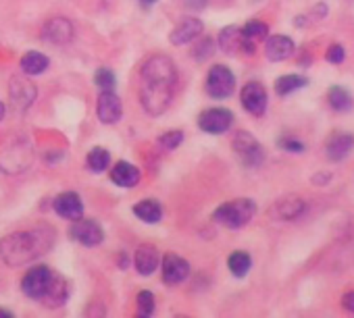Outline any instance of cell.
<instances>
[{"instance_id":"obj_1","label":"cell","mask_w":354,"mask_h":318,"mask_svg":"<svg viewBox=\"0 0 354 318\" xmlns=\"http://www.w3.org/2000/svg\"><path fill=\"white\" fill-rule=\"evenodd\" d=\"M140 79H142V88H140L142 108L152 117L162 115L169 108L177 86L175 63L165 54H154L142 65Z\"/></svg>"},{"instance_id":"obj_2","label":"cell","mask_w":354,"mask_h":318,"mask_svg":"<svg viewBox=\"0 0 354 318\" xmlns=\"http://www.w3.org/2000/svg\"><path fill=\"white\" fill-rule=\"evenodd\" d=\"M53 244V235L44 229L36 231H19L13 235H7L0 241V258L9 266H21L30 260L42 256L48 246Z\"/></svg>"},{"instance_id":"obj_3","label":"cell","mask_w":354,"mask_h":318,"mask_svg":"<svg viewBox=\"0 0 354 318\" xmlns=\"http://www.w3.org/2000/svg\"><path fill=\"white\" fill-rule=\"evenodd\" d=\"M257 212V204L248 198H238V200H232V202H225L221 204L215 212H213V219L227 227V229H242L246 227L252 217Z\"/></svg>"},{"instance_id":"obj_4","label":"cell","mask_w":354,"mask_h":318,"mask_svg":"<svg viewBox=\"0 0 354 318\" xmlns=\"http://www.w3.org/2000/svg\"><path fill=\"white\" fill-rule=\"evenodd\" d=\"M55 279L57 277L48 266H34L32 270L26 272V277L21 281V289L32 299H46L53 289Z\"/></svg>"},{"instance_id":"obj_5","label":"cell","mask_w":354,"mask_h":318,"mask_svg":"<svg viewBox=\"0 0 354 318\" xmlns=\"http://www.w3.org/2000/svg\"><path fill=\"white\" fill-rule=\"evenodd\" d=\"M232 148H234V152L238 154V158L246 167L254 169V167H261L265 163V150H263V146L248 131H238L234 141H232Z\"/></svg>"},{"instance_id":"obj_6","label":"cell","mask_w":354,"mask_h":318,"mask_svg":"<svg viewBox=\"0 0 354 318\" xmlns=\"http://www.w3.org/2000/svg\"><path fill=\"white\" fill-rule=\"evenodd\" d=\"M205 86H207V94L211 98L223 100V98H230L234 94L236 77H234V73L225 65H215V67H211Z\"/></svg>"},{"instance_id":"obj_7","label":"cell","mask_w":354,"mask_h":318,"mask_svg":"<svg viewBox=\"0 0 354 318\" xmlns=\"http://www.w3.org/2000/svg\"><path fill=\"white\" fill-rule=\"evenodd\" d=\"M69 233H71V237H73L77 244H82V246H86V248H94V246L102 244V239H104L102 227H100L96 221L82 219V217L73 221Z\"/></svg>"},{"instance_id":"obj_8","label":"cell","mask_w":354,"mask_h":318,"mask_svg":"<svg viewBox=\"0 0 354 318\" xmlns=\"http://www.w3.org/2000/svg\"><path fill=\"white\" fill-rule=\"evenodd\" d=\"M234 125V115L227 108H209L198 117V127L207 133L221 135Z\"/></svg>"},{"instance_id":"obj_9","label":"cell","mask_w":354,"mask_h":318,"mask_svg":"<svg viewBox=\"0 0 354 318\" xmlns=\"http://www.w3.org/2000/svg\"><path fill=\"white\" fill-rule=\"evenodd\" d=\"M240 100H242V106L246 108V112H250L252 117H263L267 110V102H269L267 92L259 81H248L242 88Z\"/></svg>"},{"instance_id":"obj_10","label":"cell","mask_w":354,"mask_h":318,"mask_svg":"<svg viewBox=\"0 0 354 318\" xmlns=\"http://www.w3.org/2000/svg\"><path fill=\"white\" fill-rule=\"evenodd\" d=\"M160 268H162V281L167 285H180L188 279L190 275V264L188 260H184L182 256H177L173 252L165 254L162 262H160Z\"/></svg>"},{"instance_id":"obj_11","label":"cell","mask_w":354,"mask_h":318,"mask_svg":"<svg viewBox=\"0 0 354 318\" xmlns=\"http://www.w3.org/2000/svg\"><path fill=\"white\" fill-rule=\"evenodd\" d=\"M96 115L100 119V123L104 125H115L119 123L121 115H123V106L117 94H113V90L100 92L98 102H96Z\"/></svg>"},{"instance_id":"obj_12","label":"cell","mask_w":354,"mask_h":318,"mask_svg":"<svg viewBox=\"0 0 354 318\" xmlns=\"http://www.w3.org/2000/svg\"><path fill=\"white\" fill-rule=\"evenodd\" d=\"M203 30H205V26H203L201 19H196V17H184L180 23L173 28L169 40H171L173 46H184V44H190V42L198 40L201 34H203Z\"/></svg>"},{"instance_id":"obj_13","label":"cell","mask_w":354,"mask_h":318,"mask_svg":"<svg viewBox=\"0 0 354 318\" xmlns=\"http://www.w3.org/2000/svg\"><path fill=\"white\" fill-rule=\"evenodd\" d=\"M296 46L294 42L283 36V34H277V36H267L265 40V54L271 63H281V61H288L292 54H294Z\"/></svg>"},{"instance_id":"obj_14","label":"cell","mask_w":354,"mask_h":318,"mask_svg":"<svg viewBox=\"0 0 354 318\" xmlns=\"http://www.w3.org/2000/svg\"><path fill=\"white\" fill-rule=\"evenodd\" d=\"M352 148H354V135H352V133L339 131V133H333V135L327 139V143H325V154H327L329 161L337 163V161H344V158L352 152Z\"/></svg>"},{"instance_id":"obj_15","label":"cell","mask_w":354,"mask_h":318,"mask_svg":"<svg viewBox=\"0 0 354 318\" xmlns=\"http://www.w3.org/2000/svg\"><path fill=\"white\" fill-rule=\"evenodd\" d=\"M42 38L46 42H53V44H67L73 38V26L63 17L50 19L42 28Z\"/></svg>"},{"instance_id":"obj_16","label":"cell","mask_w":354,"mask_h":318,"mask_svg":"<svg viewBox=\"0 0 354 318\" xmlns=\"http://www.w3.org/2000/svg\"><path fill=\"white\" fill-rule=\"evenodd\" d=\"M133 264H136V270L142 275V277H150L158 264H160V256H158V250L150 244H142L136 254H133Z\"/></svg>"},{"instance_id":"obj_17","label":"cell","mask_w":354,"mask_h":318,"mask_svg":"<svg viewBox=\"0 0 354 318\" xmlns=\"http://www.w3.org/2000/svg\"><path fill=\"white\" fill-rule=\"evenodd\" d=\"M53 206H55L57 215L67 219V221H75V219H80L84 215V204H82V200H80V196L75 192H65V194L57 196Z\"/></svg>"},{"instance_id":"obj_18","label":"cell","mask_w":354,"mask_h":318,"mask_svg":"<svg viewBox=\"0 0 354 318\" xmlns=\"http://www.w3.org/2000/svg\"><path fill=\"white\" fill-rule=\"evenodd\" d=\"M34 100H36V88L24 77H15L11 81V102H13L15 110L17 108L26 110L30 104H34Z\"/></svg>"},{"instance_id":"obj_19","label":"cell","mask_w":354,"mask_h":318,"mask_svg":"<svg viewBox=\"0 0 354 318\" xmlns=\"http://www.w3.org/2000/svg\"><path fill=\"white\" fill-rule=\"evenodd\" d=\"M302 212H304V202L298 196H286L271 208V215L279 221H296Z\"/></svg>"},{"instance_id":"obj_20","label":"cell","mask_w":354,"mask_h":318,"mask_svg":"<svg viewBox=\"0 0 354 318\" xmlns=\"http://www.w3.org/2000/svg\"><path fill=\"white\" fill-rule=\"evenodd\" d=\"M111 181L117 183V186L123 188V190H129V188L138 186V181H140V169H138L136 165H131V163L121 161V163H117V165L113 167V171H111Z\"/></svg>"},{"instance_id":"obj_21","label":"cell","mask_w":354,"mask_h":318,"mask_svg":"<svg viewBox=\"0 0 354 318\" xmlns=\"http://www.w3.org/2000/svg\"><path fill=\"white\" fill-rule=\"evenodd\" d=\"M219 48L225 52V54H240L244 52V34H242V28H225L221 34H219Z\"/></svg>"},{"instance_id":"obj_22","label":"cell","mask_w":354,"mask_h":318,"mask_svg":"<svg viewBox=\"0 0 354 318\" xmlns=\"http://www.w3.org/2000/svg\"><path fill=\"white\" fill-rule=\"evenodd\" d=\"M242 34H244V54H254L257 44L267 40L269 28L263 21H250L242 28Z\"/></svg>"},{"instance_id":"obj_23","label":"cell","mask_w":354,"mask_h":318,"mask_svg":"<svg viewBox=\"0 0 354 318\" xmlns=\"http://www.w3.org/2000/svg\"><path fill=\"white\" fill-rule=\"evenodd\" d=\"M133 215L148 225H156L162 219V206L158 200H142L133 206Z\"/></svg>"},{"instance_id":"obj_24","label":"cell","mask_w":354,"mask_h":318,"mask_svg":"<svg viewBox=\"0 0 354 318\" xmlns=\"http://www.w3.org/2000/svg\"><path fill=\"white\" fill-rule=\"evenodd\" d=\"M19 65H21V71L26 75H40V73H44L48 69L50 61L42 52H26L21 57V63Z\"/></svg>"},{"instance_id":"obj_25","label":"cell","mask_w":354,"mask_h":318,"mask_svg":"<svg viewBox=\"0 0 354 318\" xmlns=\"http://www.w3.org/2000/svg\"><path fill=\"white\" fill-rule=\"evenodd\" d=\"M227 266H230V270H232L234 277L242 279V277L248 275V270H250V266H252V258H250L248 252L236 250V252H232V256L227 258Z\"/></svg>"},{"instance_id":"obj_26","label":"cell","mask_w":354,"mask_h":318,"mask_svg":"<svg viewBox=\"0 0 354 318\" xmlns=\"http://www.w3.org/2000/svg\"><path fill=\"white\" fill-rule=\"evenodd\" d=\"M86 163H88V169L92 173H102L111 165V154H109L106 148H92L90 154H88V161Z\"/></svg>"},{"instance_id":"obj_27","label":"cell","mask_w":354,"mask_h":318,"mask_svg":"<svg viewBox=\"0 0 354 318\" xmlns=\"http://www.w3.org/2000/svg\"><path fill=\"white\" fill-rule=\"evenodd\" d=\"M308 83V79L306 77H302V75H283V77H279L277 81H275V92L279 94V96H288V94H292V92H298L300 88H304Z\"/></svg>"},{"instance_id":"obj_28","label":"cell","mask_w":354,"mask_h":318,"mask_svg":"<svg viewBox=\"0 0 354 318\" xmlns=\"http://www.w3.org/2000/svg\"><path fill=\"white\" fill-rule=\"evenodd\" d=\"M327 100L331 104L333 110H339V112H346L352 108V96L346 88H339V86H333L327 94Z\"/></svg>"},{"instance_id":"obj_29","label":"cell","mask_w":354,"mask_h":318,"mask_svg":"<svg viewBox=\"0 0 354 318\" xmlns=\"http://www.w3.org/2000/svg\"><path fill=\"white\" fill-rule=\"evenodd\" d=\"M152 312H154V295L150 291H140L138 293V314L150 316Z\"/></svg>"},{"instance_id":"obj_30","label":"cell","mask_w":354,"mask_h":318,"mask_svg":"<svg viewBox=\"0 0 354 318\" xmlns=\"http://www.w3.org/2000/svg\"><path fill=\"white\" fill-rule=\"evenodd\" d=\"M94 79H96V86H98L102 92H106V90H113V88H115V81H117L111 69H98Z\"/></svg>"},{"instance_id":"obj_31","label":"cell","mask_w":354,"mask_h":318,"mask_svg":"<svg viewBox=\"0 0 354 318\" xmlns=\"http://www.w3.org/2000/svg\"><path fill=\"white\" fill-rule=\"evenodd\" d=\"M160 146L165 148V150H175L177 146H180L182 141H184V133L182 131H167V133H162L160 135Z\"/></svg>"},{"instance_id":"obj_32","label":"cell","mask_w":354,"mask_h":318,"mask_svg":"<svg viewBox=\"0 0 354 318\" xmlns=\"http://www.w3.org/2000/svg\"><path fill=\"white\" fill-rule=\"evenodd\" d=\"M325 59H327L329 63H333V65H339V63L346 59V50H344V46H339V44L329 46V48H327V52H325Z\"/></svg>"},{"instance_id":"obj_33","label":"cell","mask_w":354,"mask_h":318,"mask_svg":"<svg viewBox=\"0 0 354 318\" xmlns=\"http://www.w3.org/2000/svg\"><path fill=\"white\" fill-rule=\"evenodd\" d=\"M279 148H281V150H286V152H292V154H300V152H304V143H302V141H298L296 137H283V139H279Z\"/></svg>"},{"instance_id":"obj_34","label":"cell","mask_w":354,"mask_h":318,"mask_svg":"<svg viewBox=\"0 0 354 318\" xmlns=\"http://www.w3.org/2000/svg\"><path fill=\"white\" fill-rule=\"evenodd\" d=\"M213 48H215V44H213V40H209V38H205L196 48H194V57L198 59V61H205L207 57H211L213 54Z\"/></svg>"},{"instance_id":"obj_35","label":"cell","mask_w":354,"mask_h":318,"mask_svg":"<svg viewBox=\"0 0 354 318\" xmlns=\"http://www.w3.org/2000/svg\"><path fill=\"white\" fill-rule=\"evenodd\" d=\"M342 306H344L348 312H354V291H348V293L342 297Z\"/></svg>"},{"instance_id":"obj_36","label":"cell","mask_w":354,"mask_h":318,"mask_svg":"<svg viewBox=\"0 0 354 318\" xmlns=\"http://www.w3.org/2000/svg\"><path fill=\"white\" fill-rule=\"evenodd\" d=\"M156 3V0H140V5H144V7H152Z\"/></svg>"},{"instance_id":"obj_37","label":"cell","mask_w":354,"mask_h":318,"mask_svg":"<svg viewBox=\"0 0 354 318\" xmlns=\"http://www.w3.org/2000/svg\"><path fill=\"white\" fill-rule=\"evenodd\" d=\"M13 314L11 312H7V310H0V318H11Z\"/></svg>"},{"instance_id":"obj_38","label":"cell","mask_w":354,"mask_h":318,"mask_svg":"<svg viewBox=\"0 0 354 318\" xmlns=\"http://www.w3.org/2000/svg\"><path fill=\"white\" fill-rule=\"evenodd\" d=\"M3 119H5V104L0 102V121H3Z\"/></svg>"},{"instance_id":"obj_39","label":"cell","mask_w":354,"mask_h":318,"mask_svg":"<svg viewBox=\"0 0 354 318\" xmlns=\"http://www.w3.org/2000/svg\"><path fill=\"white\" fill-rule=\"evenodd\" d=\"M250 3H261V0H250Z\"/></svg>"}]
</instances>
